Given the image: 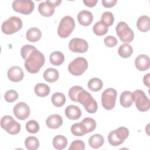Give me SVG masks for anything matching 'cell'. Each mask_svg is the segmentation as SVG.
Segmentation results:
<instances>
[{
	"label": "cell",
	"mask_w": 150,
	"mask_h": 150,
	"mask_svg": "<svg viewBox=\"0 0 150 150\" xmlns=\"http://www.w3.org/2000/svg\"><path fill=\"white\" fill-rule=\"evenodd\" d=\"M78 102L82 104L85 110L90 114L95 113L98 108L97 103L93 98L91 94L86 90H81L77 96Z\"/></svg>",
	"instance_id": "cell-2"
},
{
	"label": "cell",
	"mask_w": 150,
	"mask_h": 150,
	"mask_svg": "<svg viewBox=\"0 0 150 150\" xmlns=\"http://www.w3.org/2000/svg\"><path fill=\"white\" fill-rule=\"evenodd\" d=\"M117 92L113 88H108L105 90L101 95V104L105 110H111L115 105Z\"/></svg>",
	"instance_id": "cell-9"
},
{
	"label": "cell",
	"mask_w": 150,
	"mask_h": 150,
	"mask_svg": "<svg viewBox=\"0 0 150 150\" xmlns=\"http://www.w3.org/2000/svg\"><path fill=\"white\" fill-rule=\"evenodd\" d=\"M25 145L29 150H35L39 146V141L36 137L30 136L26 138L25 141Z\"/></svg>",
	"instance_id": "cell-31"
},
{
	"label": "cell",
	"mask_w": 150,
	"mask_h": 150,
	"mask_svg": "<svg viewBox=\"0 0 150 150\" xmlns=\"http://www.w3.org/2000/svg\"><path fill=\"white\" fill-rule=\"evenodd\" d=\"M81 122L84 127V128L87 133H89L93 131L96 128V122L93 118L86 117L84 118Z\"/></svg>",
	"instance_id": "cell-32"
},
{
	"label": "cell",
	"mask_w": 150,
	"mask_h": 150,
	"mask_svg": "<svg viewBox=\"0 0 150 150\" xmlns=\"http://www.w3.org/2000/svg\"><path fill=\"white\" fill-rule=\"evenodd\" d=\"M83 2L88 7H93L97 3V0H83Z\"/></svg>",
	"instance_id": "cell-43"
},
{
	"label": "cell",
	"mask_w": 150,
	"mask_h": 150,
	"mask_svg": "<svg viewBox=\"0 0 150 150\" xmlns=\"http://www.w3.org/2000/svg\"><path fill=\"white\" fill-rule=\"evenodd\" d=\"M49 86L45 83H38L35 87V93L36 96L40 97H45L50 93Z\"/></svg>",
	"instance_id": "cell-27"
},
{
	"label": "cell",
	"mask_w": 150,
	"mask_h": 150,
	"mask_svg": "<svg viewBox=\"0 0 150 150\" xmlns=\"http://www.w3.org/2000/svg\"><path fill=\"white\" fill-rule=\"evenodd\" d=\"M4 98L6 101L8 103H12L18 99V94L15 90H9L5 93Z\"/></svg>",
	"instance_id": "cell-39"
},
{
	"label": "cell",
	"mask_w": 150,
	"mask_h": 150,
	"mask_svg": "<svg viewBox=\"0 0 150 150\" xmlns=\"http://www.w3.org/2000/svg\"><path fill=\"white\" fill-rule=\"evenodd\" d=\"M8 79L13 82L21 81L24 77V73L22 69L19 66H12L8 71Z\"/></svg>",
	"instance_id": "cell-14"
},
{
	"label": "cell",
	"mask_w": 150,
	"mask_h": 150,
	"mask_svg": "<svg viewBox=\"0 0 150 150\" xmlns=\"http://www.w3.org/2000/svg\"><path fill=\"white\" fill-rule=\"evenodd\" d=\"M117 2V0L110 1H102V4L105 8H112Z\"/></svg>",
	"instance_id": "cell-42"
},
{
	"label": "cell",
	"mask_w": 150,
	"mask_h": 150,
	"mask_svg": "<svg viewBox=\"0 0 150 150\" xmlns=\"http://www.w3.org/2000/svg\"><path fill=\"white\" fill-rule=\"evenodd\" d=\"M49 60L53 65L60 66L64 61V56L60 51H54L50 54Z\"/></svg>",
	"instance_id": "cell-26"
},
{
	"label": "cell",
	"mask_w": 150,
	"mask_h": 150,
	"mask_svg": "<svg viewBox=\"0 0 150 150\" xmlns=\"http://www.w3.org/2000/svg\"><path fill=\"white\" fill-rule=\"evenodd\" d=\"M135 66L139 71H145L149 67V58L147 55H138L135 60Z\"/></svg>",
	"instance_id": "cell-15"
},
{
	"label": "cell",
	"mask_w": 150,
	"mask_h": 150,
	"mask_svg": "<svg viewBox=\"0 0 150 150\" xmlns=\"http://www.w3.org/2000/svg\"><path fill=\"white\" fill-rule=\"evenodd\" d=\"M105 45L108 47H113L117 44V39L112 36H108L104 40Z\"/></svg>",
	"instance_id": "cell-41"
},
{
	"label": "cell",
	"mask_w": 150,
	"mask_h": 150,
	"mask_svg": "<svg viewBox=\"0 0 150 150\" xmlns=\"http://www.w3.org/2000/svg\"><path fill=\"white\" fill-rule=\"evenodd\" d=\"M66 116L70 120H76L81 116V111L80 108L74 105H68L64 110Z\"/></svg>",
	"instance_id": "cell-16"
},
{
	"label": "cell",
	"mask_w": 150,
	"mask_h": 150,
	"mask_svg": "<svg viewBox=\"0 0 150 150\" xmlns=\"http://www.w3.org/2000/svg\"><path fill=\"white\" fill-rule=\"evenodd\" d=\"M83 87L78 86H75L70 88V89L69 91V96L70 98L74 102H78L77 100V96L79 93L83 90Z\"/></svg>",
	"instance_id": "cell-37"
},
{
	"label": "cell",
	"mask_w": 150,
	"mask_h": 150,
	"mask_svg": "<svg viewBox=\"0 0 150 150\" xmlns=\"http://www.w3.org/2000/svg\"><path fill=\"white\" fill-rule=\"evenodd\" d=\"M63 124V119L59 114H52L49 115L46 120L47 127L52 129L59 128Z\"/></svg>",
	"instance_id": "cell-18"
},
{
	"label": "cell",
	"mask_w": 150,
	"mask_h": 150,
	"mask_svg": "<svg viewBox=\"0 0 150 150\" xmlns=\"http://www.w3.org/2000/svg\"><path fill=\"white\" fill-rule=\"evenodd\" d=\"M22 25V21L20 18L13 16L2 23L1 29L5 34L12 35L21 30Z\"/></svg>",
	"instance_id": "cell-4"
},
{
	"label": "cell",
	"mask_w": 150,
	"mask_h": 150,
	"mask_svg": "<svg viewBox=\"0 0 150 150\" xmlns=\"http://www.w3.org/2000/svg\"><path fill=\"white\" fill-rule=\"evenodd\" d=\"M85 149V144L84 142L79 139L75 140L71 142L70 147L69 148V150H84Z\"/></svg>",
	"instance_id": "cell-40"
},
{
	"label": "cell",
	"mask_w": 150,
	"mask_h": 150,
	"mask_svg": "<svg viewBox=\"0 0 150 150\" xmlns=\"http://www.w3.org/2000/svg\"><path fill=\"white\" fill-rule=\"evenodd\" d=\"M71 132L74 135L78 137H81L87 134L84 127L81 122L73 124L71 127Z\"/></svg>",
	"instance_id": "cell-34"
},
{
	"label": "cell",
	"mask_w": 150,
	"mask_h": 150,
	"mask_svg": "<svg viewBox=\"0 0 150 150\" xmlns=\"http://www.w3.org/2000/svg\"><path fill=\"white\" fill-rule=\"evenodd\" d=\"M104 142V139L103 137L98 134L91 136L88 139L89 145L94 149H97L101 147L103 145Z\"/></svg>",
	"instance_id": "cell-24"
},
{
	"label": "cell",
	"mask_w": 150,
	"mask_h": 150,
	"mask_svg": "<svg viewBox=\"0 0 150 150\" xmlns=\"http://www.w3.org/2000/svg\"><path fill=\"white\" fill-rule=\"evenodd\" d=\"M43 75L44 79L49 83L56 81L59 77V71L56 69L51 67L46 69Z\"/></svg>",
	"instance_id": "cell-21"
},
{
	"label": "cell",
	"mask_w": 150,
	"mask_h": 150,
	"mask_svg": "<svg viewBox=\"0 0 150 150\" xmlns=\"http://www.w3.org/2000/svg\"><path fill=\"white\" fill-rule=\"evenodd\" d=\"M120 101L121 105L125 108L131 107L133 103L132 93H131L130 91H123L120 96Z\"/></svg>",
	"instance_id": "cell-22"
},
{
	"label": "cell",
	"mask_w": 150,
	"mask_h": 150,
	"mask_svg": "<svg viewBox=\"0 0 150 150\" xmlns=\"http://www.w3.org/2000/svg\"><path fill=\"white\" fill-rule=\"evenodd\" d=\"M35 49H36V48L32 45H24L22 47L21 50V54L22 57L23 59L26 60L29 56V55L30 54V53Z\"/></svg>",
	"instance_id": "cell-38"
},
{
	"label": "cell",
	"mask_w": 150,
	"mask_h": 150,
	"mask_svg": "<svg viewBox=\"0 0 150 150\" xmlns=\"http://www.w3.org/2000/svg\"><path fill=\"white\" fill-rule=\"evenodd\" d=\"M149 77H150V73H148L144 76L143 79V82L144 84L148 87H149Z\"/></svg>",
	"instance_id": "cell-45"
},
{
	"label": "cell",
	"mask_w": 150,
	"mask_h": 150,
	"mask_svg": "<svg viewBox=\"0 0 150 150\" xmlns=\"http://www.w3.org/2000/svg\"><path fill=\"white\" fill-rule=\"evenodd\" d=\"M93 30L96 35L103 36L107 33L108 28L105 26L101 21H98L93 26Z\"/></svg>",
	"instance_id": "cell-33"
},
{
	"label": "cell",
	"mask_w": 150,
	"mask_h": 150,
	"mask_svg": "<svg viewBox=\"0 0 150 150\" xmlns=\"http://www.w3.org/2000/svg\"><path fill=\"white\" fill-rule=\"evenodd\" d=\"M133 53V49L131 45L128 43H124L121 45L118 49L119 56L122 58L129 57Z\"/></svg>",
	"instance_id": "cell-28"
},
{
	"label": "cell",
	"mask_w": 150,
	"mask_h": 150,
	"mask_svg": "<svg viewBox=\"0 0 150 150\" xmlns=\"http://www.w3.org/2000/svg\"><path fill=\"white\" fill-rule=\"evenodd\" d=\"M39 123L35 120H30L26 124V129L27 131L31 134L37 133L39 130Z\"/></svg>",
	"instance_id": "cell-36"
},
{
	"label": "cell",
	"mask_w": 150,
	"mask_h": 150,
	"mask_svg": "<svg viewBox=\"0 0 150 150\" xmlns=\"http://www.w3.org/2000/svg\"><path fill=\"white\" fill-rule=\"evenodd\" d=\"M88 68L87 60L82 57L74 59L68 65L69 71L73 76L81 75Z\"/></svg>",
	"instance_id": "cell-6"
},
{
	"label": "cell",
	"mask_w": 150,
	"mask_h": 150,
	"mask_svg": "<svg viewBox=\"0 0 150 150\" xmlns=\"http://www.w3.org/2000/svg\"><path fill=\"white\" fill-rule=\"evenodd\" d=\"M13 9L23 15H29L35 8L34 2L30 0H16L12 2Z\"/></svg>",
	"instance_id": "cell-11"
},
{
	"label": "cell",
	"mask_w": 150,
	"mask_h": 150,
	"mask_svg": "<svg viewBox=\"0 0 150 150\" xmlns=\"http://www.w3.org/2000/svg\"><path fill=\"white\" fill-rule=\"evenodd\" d=\"M15 117L21 120L26 119L30 115V108L28 104L23 102L17 103L13 109Z\"/></svg>",
	"instance_id": "cell-13"
},
{
	"label": "cell",
	"mask_w": 150,
	"mask_h": 150,
	"mask_svg": "<svg viewBox=\"0 0 150 150\" xmlns=\"http://www.w3.org/2000/svg\"><path fill=\"white\" fill-rule=\"evenodd\" d=\"M46 2L54 8L56 6H59L60 5V4L62 2V1H60V0H54V1L47 0Z\"/></svg>",
	"instance_id": "cell-44"
},
{
	"label": "cell",
	"mask_w": 150,
	"mask_h": 150,
	"mask_svg": "<svg viewBox=\"0 0 150 150\" xmlns=\"http://www.w3.org/2000/svg\"><path fill=\"white\" fill-rule=\"evenodd\" d=\"M132 99L139 111L145 112L149 110V100L142 90H137L134 91L132 93Z\"/></svg>",
	"instance_id": "cell-10"
},
{
	"label": "cell",
	"mask_w": 150,
	"mask_h": 150,
	"mask_svg": "<svg viewBox=\"0 0 150 150\" xmlns=\"http://www.w3.org/2000/svg\"><path fill=\"white\" fill-rule=\"evenodd\" d=\"M26 39L31 42H36L38 41L42 37V32L40 29L33 27L29 29L26 32Z\"/></svg>",
	"instance_id": "cell-23"
},
{
	"label": "cell",
	"mask_w": 150,
	"mask_h": 150,
	"mask_svg": "<svg viewBox=\"0 0 150 150\" xmlns=\"http://www.w3.org/2000/svg\"><path fill=\"white\" fill-rule=\"evenodd\" d=\"M69 49L74 53H85L87 51L88 45L86 40L81 38H73L69 43Z\"/></svg>",
	"instance_id": "cell-12"
},
{
	"label": "cell",
	"mask_w": 150,
	"mask_h": 150,
	"mask_svg": "<svg viewBox=\"0 0 150 150\" xmlns=\"http://www.w3.org/2000/svg\"><path fill=\"white\" fill-rule=\"evenodd\" d=\"M129 130L124 127H121L111 131L108 135V141L110 145L113 146L122 144L124 140L129 136Z\"/></svg>",
	"instance_id": "cell-3"
},
{
	"label": "cell",
	"mask_w": 150,
	"mask_h": 150,
	"mask_svg": "<svg viewBox=\"0 0 150 150\" xmlns=\"http://www.w3.org/2000/svg\"><path fill=\"white\" fill-rule=\"evenodd\" d=\"M45 62V58L43 53L35 49L30 53L25 60L24 65L26 70L30 73H37Z\"/></svg>",
	"instance_id": "cell-1"
},
{
	"label": "cell",
	"mask_w": 150,
	"mask_h": 150,
	"mask_svg": "<svg viewBox=\"0 0 150 150\" xmlns=\"http://www.w3.org/2000/svg\"><path fill=\"white\" fill-rule=\"evenodd\" d=\"M115 30L117 35L122 42L128 44L134 39V32L125 22H120L116 26Z\"/></svg>",
	"instance_id": "cell-7"
},
{
	"label": "cell",
	"mask_w": 150,
	"mask_h": 150,
	"mask_svg": "<svg viewBox=\"0 0 150 150\" xmlns=\"http://www.w3.org/2000/svg\"><path fill=\"white\" fill-rule=\"evenodd\" d=\"M53 104L56 107L63 106L66 103V97L64 94L62 93H55L51 98Z\"/></svg>",
	"instance_id": "cell-30"
},
{
	"label": "cell",
	"mask_w": 150,
	"mask_h": 150,
	"mask_svg": "<svg viewBox=\"0 0 150 150\" xmlns=\"http://www.w3.org/2000/svg\"><path fill=\"white\" fill-rule=\"evenodd\" d=\"M137 26L141 32H148L150 28V19L149 16L146 15L140 16L137 21Z\"/></svg>",
	"instance_id": "cell-20"
},
{
	"label": "cell",
	"mask_w": 150,
	"mask_h": 150,
	"mask_svg": "<svg viewBox=\"0 0 150 150\" xmlns=\"http://www.w3.org/2000/svg\"><path fill=\"white\" fill-rule=\"evenodd\" d=\"M87 86L90 90L93 91H98L102 88L103 86V83L100 79L94 77L89 80L87 83Z\"/></svg>",
	"instance_id": "cell-29"
},
{
	"label": "cell",
	"mask_w": 150,
	"mask_h": 150,
	"mask_svg": "<svg viewBox=\"0 0 150 150\" xmlns=\"http://www.w3.org/2000/svg\"><path fill=\"white\" fill-rule=\"evenodd\" d=\"M114 21V17L113 14L109 11L104 12L101 18V22L107 27L111 26Z\"/></svg>",
	"instance_id": "cell-35"
},
{
	"label": "cell",
	"mask_w": 150,
	"mask_h": 150,
	"mask_svg": "<svg viewBox=\"0 0 150 150\" xmlns=\"http://www.w3.org/2000/svg\"><path fill=\"white\" fill-rule=\"evenodd\" d=\"M38 11L42 16L49 17L53 15L54 8L46 2H42L38 6Z\"/></svg>",
	"instance_id": "cell-19"
},
{
	"label": "cell",
	"mask_w": 150,
	"mask_h": 150,
	"mask_svg": "<svg viewBox=\"0 0 150 150\" xmlns=\"http://www.w3.org/2000/svg\"><path fill=\"white\" fill-rule=\"evenodd\" d=\"M75 28V22L70 16H65L60 21L57 28L58 35L62 38H67Z\"/></svg>",
	"instance_id": "cell-5"
},
{
	"label": "cell",
	"mask_w": 150,
	"mask_h": 150,
	"mask_svg": "<svg viewBox=\"0 0 150 150\" xmlns=\"http://www.w3.org/2000/svg\"><path fill=\"white\" fill-rule=\"evenodd\" d=\"M1 126L8 134L15 135L18 134L21 128V125L16 122L11 115H5L1 120Z\"/></svg>",
	"instance_id": "cell-8"
},
{
	"label": "cell",
	"mask_w": 150,
	"mask_h": 150,
	"mask_svg": "<svg viewBox=\"0 0 150 150\" xmlns=\"http://www.w3.org/2000/svg\"><path fill=\"white\" fill-rule=\"evenodd\" d=\"M77 19L80 25L87 26L91 23L93 16L91 12L87 10H83L78 13Z\"/></svg>",
	"instance_id": "cell-17"
},
{
	"label": "cell",
	"mask_w": 150,
	"mask_h": 150,
	"mask_svg": "<svg viewBox=\"0 0 150 150\" xmlns=\"http://www.w3.org/2000/svg\"><path fill=\"white\" fill-rule=\"evenodd\" d=\"M52 144L55 149L61 150L66 147L67 144V139L64 136L58 135L53 138Z\"/></svg>",
	"instance_id": "cell-25"
}]
</instances>
